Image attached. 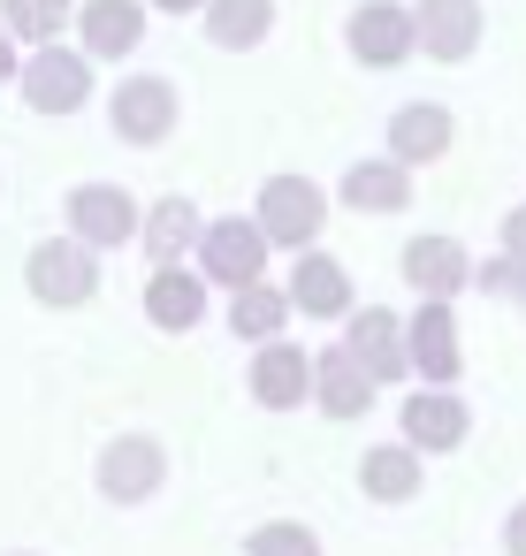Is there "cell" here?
Segmentation results:
<instances>
[{
    "instance_id": "obj_20",
    "label": "cell",
    "mask_w": 526,
    "mask_h": 556,
    "mask_svg": "<svg viewBox=\"0 0 526 556\" xmlns=\"http://www.w3.org/2000/svg\"><path fill=\"white\" fill-rule=\"evenodd\" d=\"M138 229H146V252H153L161 267H176V260H184V244H199V237H206V229H199V214H191V199H161Z\"/></svg>"
},
{
    "instance_id": "obj_2",
    "label": "cell",
    "mask_w": 526,
    "mask_h": 556,
    "mask_svg": "<svg viewBox=\"0 0 526 556\" xmlns=\"http://www.w3.org/2000/svg\"><path fill=\"white\" fill-rule=\"evenodd\" d=\"M199 252H206V275L229 282V290H252L260 267H267V237H260V222H214V229L199 237Z\"/></svg>"
},
{
    "instance_id": "obj_4",
    "label": "cell",
    "mask_w": 526,
    "mask_h": 556,
    "mask_svg": "<svg viewBox=\"0 0 526 556\" xmlns=\"http://www.w3.org/2000/svg\"><path fill=\"white\" fill-rule=\"evenodd\" d=\"M404 275H412V290H419L427 305H450L458 282L473 275V260H465L458 237H412V244H404Z\"/></svg>"
},
{
    "instance_id": "obj_15",
    "label": "cell",
    "mask_w": 526,
    "mask_h": 556,
    "mask_svg": "<svg viewBox=\"0 0 526 556\" xmlns=\"http://www.w3.org/2000/svg\"><path fill=\"white\" fill-rule=\"evenodd\" d=\"M313 389H321L328 419H359V412H366V396H374V381L359 374V358H351V351H313Z\"/></svg>"
},
{
    "instance_id": "obj_26",
    "label": "cell",
    "mask_w": 526,
    "mask_h": 556,
    "mask_svg": "<svg viewBox=\"0 0 526 556\" xmlns=\"http://www.w3.org/2000/svg\"><path fill=\"white\" fill-rule=\"evenodd\" d=\"M252 556H321V541L305 526H260L252 533Z\"/></svg>"
},
{
    "instance_id": "obj_25",
    "label": "cell",
    "mask_w": 526,
    "mask_h": 556,
    "mask_svg": "<svg viewBox=\"0 0 526 556\" xmlns=\"http://www.w3.org/2000/svg\"><path fill=\"white\" fill-rule=\"evenodd\" d=\"M0 9H9V31H24V39H54L62 16H70V0H0Z\"/></svg>"
},
{
    "instance_id": "obj_14",
    "label": "cell",
    "mask_w": 526,
    "mask_h": 556,
    "mask_svg": "<svg viewBox=\"0 0 526 556\" xmlns=\"http://www.w3.org/2000/svg\"><path fill=\"white\" fill-rule=\"evenodd\" d=\"M465 427H473V419H465V404H458V396H442V389H435V396L419 389V396L404 404V442H412V450H458V442H465Z\"/></svg>"
},
{
    "instance_id": "obj_24",
    "label": "cell",
    "mask_w": 526,
    "mask_h": 556,
    "mask_svg": "<svg viewBox=\"0 0 526 556\" xmlns=\"http://www.w3.org/2000/svg\"><path fill=\"white\" fill-rule=\"evenodd\" d=\"M359 480H366V495H381V503H404V495L419 488V457H412V450H366Z\"/></svg>"
},
{
    "instance_id": "obj_6",
    "label": "cell",
    "mask_w": 526,
    "mask_h": 556,
    "mask_svg": "<svg viewBox=\"0 0 526 556\" xmlns=\"http://www.w3.org/2000/svg\"><path fill=\"white\" fill-rule=\"evenodd\" d=\"M92 252L85 244H39L32 252V298H47V305H85L92 298Z\"/></svg>"
},
{
    "instance_id": "obj_9",
    "label": "cell",
    "mask_w": 526,
    "mask_h": 556,
    "mask_svg": "<svg viewBox=\"0 0 526 556\" xmlns=\"http://www.w3.org/2000/svg\"><path fill=\"white\" fill-rule=\"evenodd\" d=\"M168 123H176V92H168L161 77H130V85L115 92V130H123L130 146L168 138Z\"/></svg>"
},
{
    "instance_id": "obj_16",
    "label": "cell",
    "mask_w": 526,
    "mask_h": 556,
    "mask_svg": "<svg viewBox=\"0 0 526 556\" xmlns=\"http://www.w3.org/2000/svg\"><path fill=\"white\" fill-rule=\"evenodd\" d=\"M343 313L351 305V275L328 260V252H298V275H290V313Z\"/></svg>"
},
{
    "instance_id": "obj_19",
    "label": "cell",
    "mask_w": 526,
    "mask_h": 556,
    "mask_svg": "<svg viewBox=\"0 0 526 556\" xmlns=\"http://www.w3.org/2000/svg\"><path fill=\"white\" fill-rule=\"evenodd\" d=\"M146 39V9L138 0H92L85 9V54H130Z\"/></svg>"
},
{
    "instance_id": "obj_28",
    "label": "cell",
    "mask_w": 526,
    "mask_h": 556,
    "mask_svg": "<svg viewBox=\"0 0 526 556\" xmlns=\"http://www.w3.org/2000/svg\"><path fill=\"white\" fill-rule=\"evenodd\" d=\"M503 548H511V556H526V503L503 518Z\"/></svg>"
},
{
    "instance_id": "obj_11",
    "label": "cell",
    "mask_w": 526,
    "mask_h": 556,
    "mask_svg": "<svg viewBox=\"0 0 526 556\" xmlns=\"http://www.w3.org/2000/svg\"><path fill=\"white\" fill-rule=\"evenodd\" d=\"M389 153H397V168H412V161H442V153H450V115H442L435 100L397 108V115H389Z\"/></svg>"
},
{
    "instance_id": "obj_3",
    "label": "cell",
    "mask_w": 526,
    "mask_h": 556,
    "mask_svg": "<svg viewBox=\"0 0 526 556\" xmlns=\"http://www.w3.org/2000/svg\"><path fill=\"white\" fill-rule=\"evenodd\" d=\"M321 229V191L305 184V176H275L267 184V199H260V237L267 244H298L305 252V237Z\"/></svg>"
},
{
    "instance_id": "obj_8",
    "label": "cell",
    "mask_w": 526,
    "mask_h": 556,
    "mask_svg": "<svg viewBox=\"0 0 526 556\" xmlns=\"http://www.w3.org/2000/svg\"><path fill=\"white\" fill-rule=\"evenodd\" d=\"M24 92H32L39 115H70V108H85L92 70H85V54H39V62L24 70Z\"/></svg>"
},
{
    "instance_id": "obj_30",
    "label": "cell",
    "mask_w": 526,
    "mask_h": 556,
    "mask_svg": "<svg viewBox=\"0 0 526 556\" xmlns=\"http://www.w3.org/2000/svg\"><path fill=\"white\" fill-rule=\"evenodd\" d=\"M161 9H176V16H184V9H206V0H161Z\"/></svg>"
},
{
    "instance_id": "obj_7",
    "label": "cell",
    "mask_w": 526,
    "mask_h": 556,
    "mask_svg": "<svg viewBox=\"0 0 526 556\" xmlns=\"http://www.w3.org/2000/svg\"><path fill=\"white\" fill-rule=\"evenodd\" d=\"M351 47H359V62L397 70L419 39H412V16H404V9H389V0H366V9L351 16Z\"/></svg>"
},
{
    "instance_id": "obj_18",
    "label": "cell",
    "mask_w": 526,
    "mask_h": 556,
    "mask_svg": "<svg viewBox=\"0 0 526 556\" xmlns=\"http://www.w3.org/2000/svg\"><path fill=\"white\" fill-rule=\"evenodd\" d=\"M404 199H412V176L397 161H359L343 176V206H359V214H397Z\"/></svg>"
},
{
    "instance_id": "obj_12",
    "label": "cell",
    "mask_w": 526,
    "mask_h": 556,
    "mask_svg": "<svg viewBox=\"0 0 526 556\" xmlns=\"http://www.w3.org/2000/svg\"><path fill=\"white\" fill-rule=\"evenodd\" d=\"M343 351L359 358V374H366V381H389V374H404V328H397V313L366 305V313L351 320V343H343Z\"/></svg>"
},
{
    "instance_id": "obj_27",
    "label": "cell",
    "mask_w": 526,
    "mask_h": 556,
    "mask_svg": "<svg viewBox=\"0 0 526 556\" xmlns=\"http://www.w3.org/2000/svg\"><path fill=\"white\" fill-rule=\"evenodd\" d=\"M503 260L526 275V206H511V214H503Z\"/></svg>"
},
{
    "instance_id": "obj_22",
    "label": "cell",
    "mask_w": 526,
    "mask_h": 556,
    "mask_svg": "<svg viewBox=\"0 0 526 556\" xmlns=\"http://www.w3.org/2000/svg\"><path fill=\"white\" fill-rule=\"evenodd\" d=\"M206 24H214L222 47H260L275 9H267V0H206Z\"/></svg>"
},
{
    "instance_id": "obj_21",
    "label": "cell",
    "mask_w": 526,
    "mask_h": 556,
    "mask_svg": "<svg viewBox=\"0 0 526 556\" xmlns=\"http://www.w3.org/2000/svg\"><path fill=\"white\" fill-rule=\"evenodd\" d=\"M146 313H153L161 328H191V320L206 313V290H199V275H184V267H161V275H153V290H146Z\"/></svg>"
},
{
    "instance_id": "obj_29",
    "label": "cell",
    "mask_w": 526,
    "mask_h": 556,
    "mask_svg": "<svg viewBox=\"0 0 526 556\" xmlns=\"http://www.w3.org/2000/svg\"><path fill=\"white\" fill-rule=\"evenodd\" d=\"M9 70H16V47H9V31H0V85H9Z\"/></svg>"
},
{
    "instance_id": "obj_10",
    "label": "cell",
    "mask_w": 526,
    "mask_h": 556,
    "mask_svg": "<svg viewBox=\"0 0 526 556\" xmlns=\"http://www.w3.org/2000/svg\"><path fill=\"white\" fill-rule=\"evenodd\" d=\"M70 222H77L85 244H130V237H138V206H130L115 184H85V191L70 199Z\"/></svg>"
},
{
    "instance_id": "obj_23",
    "label": "cell",
    "mask_w": 526,
    "mask_h": 556,
    "mask_svg": "<svg viewBox=\"0 0 526 556\" xmlns=\"http://www.w3.org/2000/svg\"><path fill=\"white\" fill-rule=\"evenodd\" d=\"M283 320H290V290H267V282L237 290V305H229V328L237 336H260V343H275Z\"/></svg>"
},
{
    "instance_id": "obj_5",
    "label": "cell",
    "mask_w": 526,
    "mask_h": 556,
    "mask_svg": "<svg viewBox=\"0 0 526 556\" xmlns=\"http://www.w3.org/2000/svg\"><path fill=\"white\" fill-rule=\"evenodd\" d=\"M404 366H419L435 389L442 381H458V320H450V305H419L412 313V328H404Z\"/></svg>"
},
{
    "instance_id": "obj_1",
    "label": "cell",
    "mask_w": 526,
    "mask_h": 556,
    "mask_svg": "<svg viewBox=\"0 0 526 556\" xmlns=\"http://www.w3.org/2000/svg\"><path fill=\"white\" fill-rule=\"evenodd\" d=\"M412 39L435 62H465L480 47V0H419V9H412Z\"/></svg>"
},
{
    "instance_id": "obj_17",
    "label": "cell",
    "mask_w": 526,
    "mask_h": 556,
    "mask_svg": "<svg viewBox=\"0 0 526 556\" xmlns=\"http://www.w3.org/2000/svg\"><path fill=\"white\" fill-rule=\"evenodd\" d=\"M100 480H108V495L138 503V495H153V480H161V450H153L146 434H123V442L100 457Z\"/></svg>"
},
{
    "instance_id": "obj_13",
    "label": "cell",
    "mask_w": 526,
    "mask_h": 556,
    "mask_svg": "<svg viewBox=\"0 0 526 556\" xmlns=\"http://www.w3.org/2000/svg\"><path fill=\"white\" fill-rule=\"evenodd\" d=\"M305 389H313V358H305V351H290V343H267V351L252 358V396H260L267 412H290Z\"/></svg>"
}]
</instances>
